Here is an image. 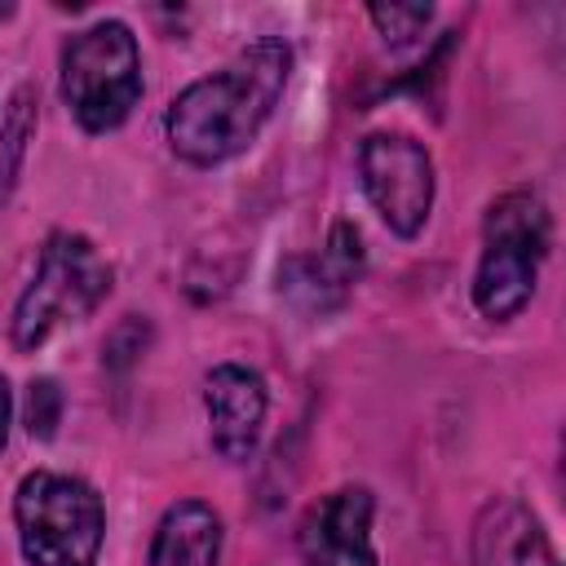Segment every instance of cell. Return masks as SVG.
<instances>
[{"label": "cell", "instance_id": "6da1fadb", "mask_svg": "<svg viewBox=\"0 0 566 566\" xmlns=\"http://www.w3.org/2000/svg\"><path fill=\"white\" fill-rule=\"evenodd\" d=\"M287 75H292V49L279 35L252 40L221 71L186 84L172 97L164 115L168 146L195 168L234 159L239 150L252 146L261 124L274 115L287 88Z\"/></svg>", "mask_w": 566, "mask_h": 566}, {"label": "cell", "instance_id": "7a4b0ae2", "mask_svg": "<svg viewBox=\"0 0 566 566\" xmlns=\"http://www.w3.org/2000/svg\"><path fill=\"white\" fill-rule=\"evenodd\" d=\"M13 517H18V539L31 566L97 562L106 513H102V495L84 478L53 473V469L27 473L13 495Z\"/></svg>", "mask_w": 566, "mask_h": 566}, {"label": "cell", "instance_id": "3957f363", "mask_svg": "<svg viewBox=\"0 0 566 566\" xmlns=\"http://www.w3.org/2000/svg\"><path fill=\"white\" fill-rule=\"evenodd\" d=\"M544 252H548V212L539 195L531 190L500 195L482 221V261L473 279V305L495 323L513 318L535 292Z\"/></svg>", "mask_w": 566, "mask_h": 566}, {"label": "cell", "instance_id": "277c9868", "mask_svg": "<svg viewBox=\"0 0 566 566\" xmlns=\"http://www.w3.org/2000/svg\"><path fill=\"white\" fill-rule=\"evenodd\" d=\"M111 292V265L97 256V248L84 234L57 230L40 248L35 279L13 305V345L35 349L57 327L88 318Z\"/></svg>", "mask_w": 566, "mask_h": 566}, {"label": "cell", "instance_id": "5b68a950", "mask_svg": "<svg viewBox=\"0 0 566 566\" xmlns=\"http://www.w3.org/2000/svg\"><path fill=\"white\" fill-rule=\"evenodd\" d=\"M62 97L80 128L106 133L128 119L142 97V53L124 22H97L62 49Z\"/></svg>", "mask_w": 566, "mask_h": 566}, {"label": "cell", "instance_id": "8992f818", "mask_svg": "<svg viewBox=\"0 0 566 566\" xmlns=\"http://www.w3.org/2000/svg\"><path fill=\"white\" fill-rule=\"evenodd\" d=\"M358 172H363V190L376 203L380 221L402 239L420 234V226L429 221V208H433L429 150L402 133H371V137H363Z\"/></svg>", "mask_w": 566, "mask_h": 566}, {"label": "cell", "instance_id": "52a82bcc", "mask_svg": "<svg viewBox=\"0 0 566 566\" xmlns=\"http://www.w3.org/2000/svg\"><path fill=\"white\" fill-rule=\"evenodd\" d=\"M371 513H376V500L367 486H340L323 495L301 522V562L305 566H376Z\"/></svg>", "mask_w": 566, "mask_h": 566}, {"label": "cell", "instance_id": "ba28073f", "mask_svg": "<svg viewBox=\"0 0 566 566\" xmlns=\"http://www.w3.org/2000/svg\"><path fill=\"white\" fill-rule=\"evenodd\" d=\"M203 411L212 447L226 460H248L265 424V380L243 363H221L203 380Z\"/></svg>", "mask_w": 566, "mask_h": 566}, {"label": "cell", "instance_id": "9c48e42d", "mask_svg": "<svg viewBox=\"0 0 566 566\" xmlns=\"http://www.w3.org/2000/svg\"><path fill=\"white\" fill-rule=\"evenodd\" d=\"M473 566H562L539 517L522 500H491L473 522Z\"/></svg>", "mask_w": 566, "mask_h": 566}, {"label": "cell", "instance_id": "30bf717a", "mask_svg": "<svg viewBox=\"0 0 566 566\" xmlns=\"http://www.w3.org/2000/svg\"><path fill=\"white\" fill-rule=\"evenodd\" d=\"M358 274H363V239L349 221H340V226H332V239L318 256H296L279 270V287L296 305L323 314V310L345 301V292Z\"/></svg>", "mask_w": 566, "mask_h": 566}, {"label": "cell", "instance_id": "8fae6325", "mask_svg": "<svg viewBox=\"0 0 566 566\" xmlns=\"http://www.w3.org/2000/svg\"><path fill=\"white\" fill-rule=\"evenodd\" d=\"M221 557V517L203 500H177L150 539L146 566H217Z\"/></svg>", "mask_w": 566, "mask_h": 566}, {"label": "cell", "instance_id": "7c38bea8", "mask_svg": "<svg viewBox=\"0 0 566 566\" xmlns=\"http://www.w3.org/2000/svg\"><path fill=\"white\" fill-rule=\"evenodd\" d=\"M27 137H31V88H18L9 111H4V124H0V199L9 195V186L18 177V164L27 155Z\"/></svg>", "mask_w": 566, "mask_h": 566}, {"label": "cell", "instance_id": "4fadbf2b", "mask_svg": "<svg viewBox=\"0 0 566 566\" xmlns=\"http://www.w3.org/2000/svg\"><path fill=\"white\" fill-rule=\"evenodd\" d=\"M433 9L429 4H371V22L389 44H411L429 27Z\"/></svg>", "mask_w": 566, "mask_h": 566}, {"label": "cell", "instance_id": "5bb4252c", "mask_svg": "<svg viewBox=\"0 0 566 566\" xmlns=\"http://www.w3.org/2000/svg\"><path fill=\"white\" fill-rule=\"evenodd\" d=\"M57 420H62V389L49 376L31 380V389H27V429H31V438H53Z\"/></svg>", "mask_w": 566, "mask_h": 566}, {"label": "cell", "instance_id": "9a60e30c", "mask_svg": "<svg viewBox=\"0 0 566 566\" xmlns=\"http://www.w3.org/2000/svg\"><path fill=\"white\" fill-rule=\"evenodd\" d=\"M9 411H13V402H9V385H4V376H0V447H4V438H9Z\"/></svg>", "mask_w": 566, "mask_h": 566}]
</instances>
